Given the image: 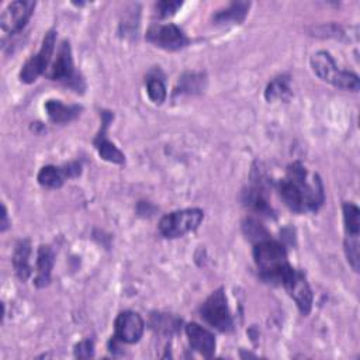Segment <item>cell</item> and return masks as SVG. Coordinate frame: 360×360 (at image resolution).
I'll list each match as a JSON object with an SVG mask.
<instances>
[{
  "mask_svg": "<svg viewBox=\"0 0 360 360\" xmlns=\"http://www.w3.org/2000/svg\"><path fill=\"white\" fill-rule=\"evenodd\" d=\"M200 314L208 325L219 332H229L233 329V319L229 312L226 295L222 287L211 292V295L201 305Z\"/></svg>",
  "mask_w": 360,
  "mask_h": 360,
  "instance_id": "6",
  "label": "cell"
},
{
  "mask_svg": "<svg viewBox=\"0 0 360 360\" xmlns=\"http://www.w3.org/2000/svg\"><path fill=\"white\" fill-rule=\"evenodd\" d=\"M65 179H68L65 167H56V166H52V165L41 167V170L38 172V176H37L38 183L42 187H46V188H59V187H62Z\"/></svg>",
  "mask_w": 360,
  "mask_h": 360,
  "instance_id": "19",
  "label": "cell"
},
{
  "mask_svg": "<svg viewBox=\"0 0 360 360\" xmlns=\"http://www.w3.org/2000/svg\"><path fill=\"white\" fill-rule=\"evenodd\" d=\"M111 120H112V114L110 111H101V128L98 135L94 139V146L98 152V156L103 160L115 163V165H122L125 162V155L110 139L105 138V131Z\"/></svg>",
  "mask_w": 360,
  "mask_h": 360,
  "instance_id": "12",
  "label": "cell"
},
{
  "mask_svg": "<svg viewBox=\"0 0 360 360\" xmlns=\"http://www.w3.org/2000/svg\"><path fill=\"white\" fill-rule=\"evenodd\" d=\"M253 260L266 281H281L284 271L291 266L287 260V250L280 242L267 238L256 242L253 246Z\"/></svg>",
  "mask_w": 360,
  "mask_h": 360,
  "instance_id": "2",
  "label": "cell"
},
{
  "mask_svg": "<svg viewBox=\"0 0 360 360\" xmlns=\"http://www.w3.org/2000/svg\"><path fill=\"white\" fill-rule=\"evenodd\" d=\"M204 219V211L200 208H186L173 211L159 221V232L167 239L180 238L198 228Z\"/></svg>",
  "mask_w": 360,
  "mask_h": 360,
  "instance_id": "5",
  "label": "cell"
},
{
  "mask_svg": "<svg viewBox=\"0 0 360 360\" xmlns=\"http://www.w3.org/2000/svg\"><path fill=\"white\" fill-rule=\"evenodd\" d=\"M48 69L49 70L45 75L51 80L60 82L65 86L75 90L76 93H83V90L86 89L84 79L82 77V75L76 70V68L73 65L72 48H70L69 41H63L59 45L56 58Z\"/></svg>",
  "mask_w": 360,
  "mask_h": 360,
  "instance_id": "4",
  "label": "cell"
},
{
  "mask_svg": "<svg viewBox=\"0 0 360 360\" xmlns=\"http://www.w3.org/2000/svg\"><path fill=\"white\" fill-rule=\"evenodd\" d=\"M291 97V89H290V79L285 75L274 77L264 90V98L269 103L277 101V100H288Z\"/></svg>",
  "mask_w": 360,
  "mask_h": 360,
  "instance_id": "18",
  "label": "cell"
},
{
  "mask_svg": "<svg viewBox=\"0 0 360 360\" xmlns=\"http://www.w3.org/2000/svg\"><path fill=\"white\" fill-rule=\"evenodd\" d=\"M1 208H3V214H1V226H0V231L1 232H4L7 228H8V218H7V210H6V205L3 204L1 205Z\"/></svg>",
  "mask_w": 360,
  "mask_h": 360,
  "instance_id": "26",
  "label": "cell"
},
{
  "mask_svg": "<svg viewBox=\"0 0 360 360\" xmlns=\"http://www.w3.org/2000/svg\"><path fill=\"white\" fill-rule=\"evenodd\" d=\"M277 190L284 204L294 212L316 211L325 200L323 184L318 174L308 181V173L301 162L287 167V173L277 183Z\"/></svg>",
  "mask_w": 360,
  "mask_h": 360,
  "instance_id": "1",
  "label": "cell"
},
{
  "mask_svg": "<svg viewBox=\"0 0 360 360\" xmlns=\"http://www.w3.org/2000/svg\"><path fill=\"white\" fill-rule=\"evenodd\" d=\"M280 283L295 301L300 312L302 315H308L312 307V291L305 276L300 270H295L292 266H290L284 271Z\"/></svg>",
  "mask_w": 360,
  "mask_h": 360,
  "instance_id": "8",
  "label": "cell"
},
{
  "mask_svg": "<svg viewBox=\"0 0 360 360\" xmlns=\"http://www.w3.org/2000/svg\"><path fill=\"white\" fill-rule=\"evenodd\" d=\"M53 263H55L53 249L49 245H41L37 253V276L34 278L35 287L42 288L51 283Z\"/></svg>",
  "mask_w": 360,
  "mask_h": 360,
  "instance_id": "14",
  "label": "cell"
},
{
  "mask_svg": "<svg viewBox=\"0 0 360 360\" xmlns=\"http://www.w3.org/2000/svg\"><path fill=\"white\" fill-rule=\"evenodd\" d=\"M250 3L249 1H233L226 8L218 10L212 15L214 24L228 25V24H240L248 15Z\"/></svg>",
  "mask_w": 360,
  "mask_h": 360,
  "instance_id": "16",
  "label": "cell"
},
{
  "mask_svg": "<svg viewBox=\"0 0 360 360\" xmlns=\"http://www.w3.org/2000/svg\"><path fill=\"white\" fill-rule=\"evenodd\" d=\"M35 8V1L17 0L7 4L0 15V28L6 34L20 32L28 22Z\"/></svg>",
  "mask_w": 360,
  "mask_h": 360,
  "instance_id": "10",
  "label": "cell"
},
{
  "mask_svg": "<svg viewBox=\"0 0 360 360\" xmlns=\"http://www.w3.org/2000/svg\"><path fill=\"white\" fill-rule=\"evenodd\" d=\"M146 41L166 51H177L188 44L186 34L174 24H153L146 31Z\"/></svg>",
  "mask_w": 360,
  "mask_h": 360,
  "instance_id": "9",
  "label": "cell"
},
{
  "mask_svg": "<svg viewBox=\"0 0 360 360\" xmlns=\"http://www.w3.org/2000/svg\"><path fill=\"white\" fill-rule=\"evenodd\" d=\"M242 229H243V233L246 235V238L253 243L270 238L269 231L255 218H246L242 222Z\"/></svg>",
  "mask_w": 360,
  "mask_h": 360,
  "instance_id": "22",
  "label": "cell"
},
{
  "mask_svg": "<svg viewBox=\"0 0 360 360\" xmlns=\"http://www.w3.org/2000/svg\"><path fill=\"white\" fill-rule=\"evenodd\" d=\"M205 86V77L202 73H184L179 80V89L176 93H200Z\"/></svg>",
  "mask_w": 360,
  "mask_h": 360,
  "instance_id": "21",
  "label": "cell"
},
{
  "mask_svg": "<svg viewBox=\"0 0 360 360\" xmlns=\"http://www.w3.org/2000/svg\"><path fill=\"white\" fill-rule=\"evenodd\" d=\"M114 339L121 343L134 345L136 343L145 329V322L138 312L134 311H124L117 315L114 322Z\"/></svg>",
  "mask_w": 360,
  "mask_h": 360,
  "instance_id": "11",
  "label": "cell"
},
{
  "mask_svg": "<svg viewBox=\"0 0 360 360\" xmlns=\"http://www.w3.org/2000/svg\"><path fill=\"white\" fill-rule=\"evenodd\" d=\"M343 222H345V239H359L360 232V210L353 202H345L343 207Z\"/></svg>",
  "mask_w": 360,
  "mask_h": 360,
  "instance_id": "20",
  "label": "cell"
},
{
  "mask_svg": "<svg viewBox=\"0 0 360 360\" xmlns=\"http://www.w3.org/2000/svg\"><path fill=\"white\" fill-rule=\"evenodd\" d=\"M30 255H31V243L28 239H21L17 242L14 253H13V266L17 277L21 281H27L31 276L30 266Z\"/></svg>",
  "mask_w": 360,
  "mask_h": 360,
  "instance_id": "17",
  "label": "cell"
},
{
  "mask_svg": "<svg viewBox=\"0 0 360 360\" xmlns=\"http://www.w3.org/2000/svg\"><path fill=\"white\" fill-rule=\"evenodd\" d=\"M186 335L188 338L191 349L198 352L201 356L211 357L214 354L217 342L214 335L208 329L202 328L195 322H191L186 325Z\"/></svg>",
  "mask_w": 360,
  "mask_h": 360,
  "instance_id": "13",
  "label": "cell"
},
{
  "mask_svg": "<svg viewBox=\"0 0 360 360\" xmlns=\"http://www.w3.org/2000/svg\"><path fill=\"white\" fill-rule=\"evenodd\" d=\"M146 93L152 103L162 104L166 100V86L162 79L152 76L146 80Z\"/></svg>",
  "mask_w": 360,
  "mask_h": 360,
  "instance_id": "23",
  "label": "cell"
},
{
  "mask_svg": "<svg viewBox=\"0 0 360 360\" xmlns=\"http://www.w3.org/2000/svg\"><path fill=\"white\" fill-rule=\"evenodd\" d=\"M44 107H45V111H46L49 120L56 124L70 122L75 118H77L82 111L80 105H77V104L66 105V104L60 103L59 100H48Z\"/></svg>",
  "mask_w": 360,
  "mask_h": 360,
  "instance_id": "15",
  "label": "cell"
},
{
  "mask_svg": "<svg viewBox=\"0 0 360 360\" xmlns=\"http://www.w3.org/2000/svg\"><path fill=\"white\" fill-rule=\"evenodd\" d=\"M183 6L181 1H172V0H165V1H158L155 4L156 8V14L159 17H170L173 15L180 7Z\"/></svg>",
  "mask_w": 360,
  "mask_h": 360,
  "instance_id": "24",
  "label": "cell"
},
{
  "mask_svg": "<svg viewBox=\"0 0 360 360\" xmlns=\"http://www.w3.org/2000/svg\"><path fill=\"white\" fill-rule=\"evenodd\" d=\"M311 68L314 73L323 82L333 84L338 89L357 91L360 87L359 76L349 70H342L336 66L335 59L326 51H318L311 56Z\"/></svg>",
  "mask_w": 360,
  "mask_h": 360,
  "instance_id": "3",
  "label": "cell"
},
{
  "mask_svg": "<svg viewBox=\"0 0 360 360\" xmlns=\"http://www.w3.org/2000/svg\"><path fill=\"white\" fill-rule=\"evenodd\" d=\"M93 354H94V345H93V340L90 339L82 340L75 346V356L79 359L93 357Z\"/></svg>",
  "mask_w": 360,
  "mask_h": 360,
  "instance_id": "25",
  "label": "cell"
},
{
  "mask_svg": "<svg viewBox=\"0 0 360 360\" xmlns=\"http://www.w3.org/2000/svg\"><path fill=\"white\" fill-rule=\"evenodd\" d=\"M55 42H56V31L49 30L42 39V45H41L39 51L35 55H32L21 68L20 80L22 83L31 84L42 73H46L51 59H52L53 49H55Z\"/></svg>",
  "mask_w": 360,
  "mask_h": 360,
  "instance_id": "7",
  "label": "cell"
}]
</instances>
